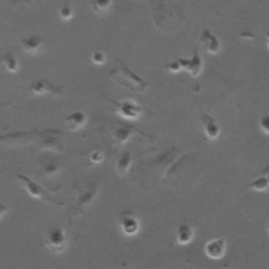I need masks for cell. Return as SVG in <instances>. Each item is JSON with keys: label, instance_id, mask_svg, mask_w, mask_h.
I'll return each instance as SVG.
<instances>
[{"label": "cell", "instance_id": "1", "mask_svg": "<svg viewBox=\"0 0 269 269\" xmlns=\"http://www.w3.org/2000/svg\"><path fill=\"white\" fill-rule=\"evenodd\" d=\"M109 75L118 85L129 92L143 94L149 88V83L130 70L124 61L118 60L116 67L109 72Z\"/></svg>", "mask_w": 269, "mask_h": 269}, {"label": "cell", "instance_id": "2", "mask_svg": "<svg viewBox=\"0 0 269 269\" xmlns=\"http://www.w3.org/2000/svg\"><path fill=\"white\" fill-rule=\"evenodd\" d=\"M45 247L53 254H64L69 248V237L64 228L60 226L51 227L44 237Z\"/></svg>", "mask_w": 269, "mask_h": 269}, {"label": "cell", "instance_id": "3", "mask_svg": "<svg viewBox=\"0 0 269 269\" xmlns=\"http://www.w3.org/2000/svg\"><path fill=\"white\" fill-rule=\"evenodd\" d=\"M117 115L125 120L136 121L143 115L141 105L134 99H124L120 102H114Z\"/></svg>", "mask_w": 269, "mask_h": 269}, {"label": "cell", "instance_id": "4", "mask_svg": "<svg viewBox=\"0 0 269 269\" xmlns=\"http://www.w3.org/2000/svg\"><path fill=\"white\" fill-rule=\"evenodd\" d=\"M27 93L34 96H48V97H59L64 94L63 88L50 82L46 79L35 80L30 84Z\"/></svg>", "mask_w": 269, "mask_h": 269}, {"label": "cell", "instance_id": "5", "mask_svg": "<svg viewBox=\"0 0 269 269\" xmlns=\"http://www.w3.org/2000/svg\"><path fill=\"white\" fill-rule=\"evenodd\" d=\"M118 225L121 232L126 237H135L140 231L141 223L140 220L133 211H123L119 217Z\"/></svg>", "mask_w": 269, "mask_h": 269}, {"label": "cell", "instance_id": "6", "mask_svg": "<svg viewBox=\"0 0 269 269\" xmlns=\"http://www.w3.org/2000/svg\"><path fill=\"white\" fill-rule=\"evenodd\" d=\"M17 180L21 184V186L24 189L32 198L38 199V200H46V201H51V198L48 197L46 192L44 191L43 187L37 183L35 180H33L30 177L19 174L17 175Z\"/></svg>", "mask_w": 269, "mask_h": 269}, {"label": "cell", "instance_id": "7", "mask_svg": "<svg viewBox=\"0 0 269 269\" xmlns=\"http://www.w3.org/2000/svg\"><path fill=\"white\" fill-rule=\"evenodd\" d=\"M20 46L24 54L36 56L44 50V40L40 35H31L20 40Z\"/></svg>", "mask_w": 269, "mask_h": 269}, {"label": "cell", "instance_id": "8", "mask_svg": "<svg viewBox=\"0 0 269 269\" xmlns=\"http://www.w3.org/2000/svg\"><path fill=\"white\" fill-rule=\"evenodd\" d=\"M227 250V244L225 239L216 238L206 242L204 246V252L208 259L210 260H221Z\"/></svg>", "mask_w": 269, "mask_h": 269}, {"label": "cell", "instance_id": "9", "mask_svg": "<svg viewBox=\"0 0 269 269\" xmlns=\"http://www.w3.org/2000/svg\"><path fill=\"white\" fill-rule=\"evenodd\" d=\"M64 123L70 132H77L86 125L87 115L83 111H75L64 118Z\"/></svg>", "mask_w": 269, "mask_h": 269}, {"label": "cell", "instance_id": "10", "mask_svg": "<svg viewBox=\"0 0 269 269\" xmlns=\"http://www.w3.org/2000/svg\"><path fill=\"white\" fill-rule=\"evenodd\" d=\"M178 61L180 62L182 70H185L187 73H190L192 77H198L203 71V60L199 56L197 50H195L191 59L179 58Z\"/></svg>", "mask_w": 269, "mask_h": 269}, {"label": "cell", "instance_id": "11", "mask_svg": "<svg viewBox=\"0 0 269 269\" xmlns=\"http://www.w3.org/2000/svg\"><path fill=\"white\" fill-rule=\"evenodd\" d=\"M193 239H194V228L192 225L183 223L177 227L176 242L178 243V245L180 246L190 245Z\"/></svg>", "mask_w": 269, "mask_h": 269}, {"label": "cell", "instance_id": "12", "mask_svg": "<svg viewBox=\"0 0 269 269\" xmlns=\"http://www.w3.org/2000/svg\"><path fill=\"white\" fill-rule=\"evenodd\" d=\"M201 44L209 54H217L221 50V42L219 38L208 30L203 31L201 35Z\"/></svg>", "mask_w": 269, "mask_h": 269}, {"label": "cell", "instance_id": "13", "mask_svg": "<svg viewBox=\"0 0 269 269\" xmlns=\"http://www.w3.org/2000/svg\"><path fill=\"white\" fill-rule=\"evenodd\" d=\"M0 67H3L11 74H17L20 71V63L17 57L11 51L0 56Z\"/></svg>", "mask_w": 269, "mask_h": 269}, {"label": "cell", "instance_id": "14", "mask_svg": "<svg viewBox=\"0 0 269 269\" xmlns=\"http://www.w3.org/2000/svg\"><path fill=\"white\" fill-rule=\"evenodd\" d=\"M133 164V154H130V152L126 151L124 153H122L119 158L116 161V172L119 176H125L128 172L130 167H132Z\"/></svg>", "mask_w": 269, "mask_h": 269}, {"label": "cell", "instance_id": "15", "mask_svg": "<svg viewBox=\"0 0 269 269\" xmlns=\"http://www.w3.org/2000/svg\"><path fill=\"white\" fill-rule=\"evenodd\" d=\"M134 128L129 125H122L118 127L115 132H114L113 138H114V142L117 145H122L126 143L130 138H132L134 134Z\"/></svg>", "mask_w": 269, "mask_h": 269}, {"label": "cell", "instance_id": "16", "mask_svg": "<svg viewBox=\"0 0 269 269\" xmlns=\"http://www.w3.org/2000/svg\"><path fill=\"white\" fill-rule=\"evenodd\" d=\"M203 132H204L208 140H217L220 134H221V127H220L215 119L210 117L204 123Z\"/></svg>", "mask_w": 269, "mask_h": 269}, {"label": "cell", "instance_id": "17", "mask_svg": "<svg viewBox=\"0 0 269 269\" xmlns=\"http://www.w3.org/2000/svg\"><path fill=\"white\" fill-rule=\"evenodd\" d=\"M89 5H91V9L95 14L104 16L111 10L113 0H91Z\"/></svg>", "mask_w": 269, "mask_h": 269}, {"label": "cell", "instance_id": "18", "mask_svg": "<svg viewBox=\"0 0 269 269\" xmlns=\"http://www.w3.org/2000/svg\"><path fill=\"white\" fill-rule=\"evenodd\" d=\"M58 16L61 21L64 22H69L71 21L73 18L75 17V9L74 5L72 4V2L67 1L64 2L58 11Z\"/></svg>", "mask_w": 269, "mask_h": 269}, {"label": "cell", "instance_id": "19", "mask_svg": "<svg viewBox=\"0 0 269 269\" xmlns=\"http://www.w3.org/2000/svg\"><path fill=\"white\" fill-rule=\"evenodd\" d=\"M91 60L95 65L101 67V65H104L105 63H107L108 55H107V53L101 51V50L94 51L91 55Z\"/></svg>", "mask_w": 269, "mask_h": 269}, {"label": "cell", "instance_id": "20", "mask_svg": "<svg viewBox=\"0 0 269 269\" xmlns=\"http://www.w3.org/2000/svg\"><path fill=\"white\" fill-rule=\"evenodd\" d=\"M249 187L251 190L257 191V192H263L268 189L269 183H268L267 178H259L252 182Z\"/></svg>", "mask_w": 269, "mask_h": 269}, {"label": "cell", "instance_id": "21", "mask_svg": "<svg viewBox=\"0 0 269 269\" xmlns=\"http://www.w3.org/2000/svg\"><path fill=\"white\" fill-rule=\"evenodd\" d=\"M88 159L93 164H100L104 160V154L100 150H95L88 154Z\"/></svg>", "mask_w": 269, "mask_h": 269}, {"label": "cell", "instance_id": "22", "mask_svg": "<svg viewBox=\"0 0 269 269\" xmlns=\"http://www.w3.org/2000/svg\"><path fill=\"white\" fill-rule=\"evenodd\" d=\"M259 127L264 135L269 136V114L264 115L259 121Z\"/></svg>", "mask_w": 269, "mask_h": 269}, {"label": "cell", "instance_id": "23", "mask_svg": "<svg viewBox=\"0 0 269 269\" xmlns=\"http://www.w3.org/2000/svg\"><path fill=\"white\" fill-rule=\"evenodd\" d=\"M165 70L168 71L169 73H172V74H177V73L182 71V68H181L180 62H179L178 60H176V61L167 63L165 65Z\"/></svg>", "mask_w": 269, "mask_h": 269}, {"label": "cell", "instance_id": "24", "mask_svg": "<svg viewBox=\"0 0 269 269\" xmlns=\"http://www.w3.org/2000/svg\"><path fill=\"white\" fill-rule=\"evenodd\" d=\"M7 210H9V208H7V206L5 204H3L2 202H0V221H1L2 218L6 215Z\"/></svg>", "mask_w": 269, "mask_h": 269}, {"label": "cell", "instance_id": "25", "mask_svg": "<svg viewBox=\"0 0 269 269\" xmlns=\"http://www.w3.org/2000/svg\"><path fill=\"white\" fill-rule=\"evenodd\" d=\"M266 231H267V232L269 233V218H268V221H267V223H266Z\"/></svg>", "mask_w": 269, "mask_h": 269}]
</instances>
